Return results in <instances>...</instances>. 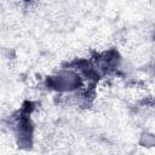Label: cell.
<instances>
[{"label": "cell", "mask_w": 155, "mask_h": 155, "mask_svg": "<svg viewBox=\"0 0 155 155\" xmlns=\"http://www.w3.org/2000/svg\"><path fill=\"white\" fill-rule=\"evenodd\" d=\"M87 85L88 84L86 82L84 76L68 64L63 68H59L57 71L47 75L44 80V86L46 90L63 96L80 91L87 87Z\"/></svg>", "instance_id": "cell-2"}, {"label": "cell", "mask_w": 155, "mask_h": 155, "mask_svg": "<svg viewBox=\"0 0 155 155\" xmlns=\"http://www.w3.org/2000/svg\"><path fill=\"white\" fill-rule=\"evenodd\" d=\"M34 107L31 102L24 103L18 110L13 111L8 117V131L12 133L19 148L29 149L34 142V124L31 111Z\"/></svg>", "instance_id": "cell-1"}, {"label": "cell", "mask_w": 155, "mask_h": 155, "mask_svg": "<svg viewBox=\"0 0 155 155\" xmlns=\"http://www.w3.org/2000/svg\"><path fill=\"white\" fill-rule=\"evenodd\" d=\"M139 144L143 147H155V134L150 132H145L140 136Z\"/></svg>", "instance_id": "cell-4"}, {"label": "cell", "mask_w": 155, "mask_h": 155, "mask_svg": "<svg viewBox=\"0 0 155 155\" xmlns=\"http://www.w3.org/2000/svg\"><path fill=\"white\" fill-rule=\"evenodd\" d=\"M90 59L101 78L115 73L121 64V56L116 48H108L97 52Z\"/></svg>", "instance_id": "cell-3"}]
</instances>
